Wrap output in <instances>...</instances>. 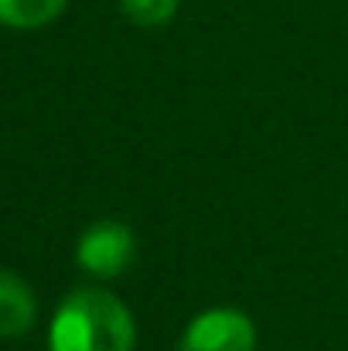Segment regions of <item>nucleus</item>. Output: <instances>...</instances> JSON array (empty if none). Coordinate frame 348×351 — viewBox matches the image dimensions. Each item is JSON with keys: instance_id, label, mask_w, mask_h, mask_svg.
I'll list each match as a JSON object with an SVG mask.
<instances>
[{"instance_id": "39448f33", "label": "nucleus", "mask_w": 348, "mask_h": 351, "mask_svg": "<svg viewBox=\"0 0 348 351\" xmlns=\"http://www.w3.org/2000/svg\"><path fill=\"white\" fill-rule=\"evenodd\" d=\"M69 0H0V24L17 31H34L51 24Z\"/></svg>"}, {"instance_id": "423d86ee", "label": "nucleus", "mask_w": 348, "mask_h": 351, "mask_svg": "<svg viewBox=\"0 0 348 351\" xmlns=\"http://www.w3.org/2000/svg\"><path fill=\"white\" fill-rule=\"evenodd\" d=\"M181 0H119V10L137 27H161L178 14Z\"/></svg>"}, {"instance_id": "20e7f679", "label": "nucleus", "mask_w": 348, "mask_h": 351, "mask_svg": "<svg viewBox=\"0 0 348 351\" xmlns=\"http://www.w3.org/2000/svg\"><path fill=\"white\" fill-rule=\"evenodd\" d=\"M38 300L34 290L17 276L0 269V338H17L34 324Z\"/></svg>"}, {"instance_id": "7ed1b4c3", "label": "nucleus", "mask_w": 348, "mask_h": 351, "mask_svg": "<svg viewBox=\"0 0 348 351\" xmlns=\"http://www.w3.org/2000/svg\"><path fill=\"white\" fill-rule=\"evenodd\" d=\"M253 345H256V328L242 311L212 307L185 328L178 351H253Z\"/></svg>"}, {"instance_id": "f03ea898", "label": "nucleus", "mask_w": 348, "mask_h": 351, "mask_svg": "<svg viewBox=\"0 0 348 351\" xmlns=\"http://www.w3.org/2000/svg\"><path fill=\"white\" fill-rule=\"evenodd\" d=\"M133 256H137V239L123 222H113V219L93 222L86 232L79 235V245H76L79 266L86 273L100 276V280L123 276L130 269Z\"/></svg>"}, {"instance_id": "f257e3e1", "label": "nucleus", "mask_w": 348, "mask_h": 351, "mask_svg": "<svg viewBox=\"0 0 348 351\" xmlns=\"http://www.w3.org/2000/svg\"><path fill=\"white\" fill-rule=\"evenodd\" d=\"M137 324L126 304L96 287L69 293L48 328V351H133Z\"/></svg>"}]
</instances>
